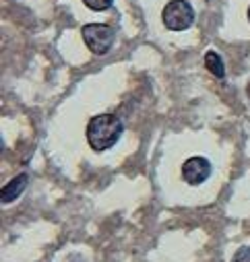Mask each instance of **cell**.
<instances>
[{
    "instance_id": "cell-1",
    "label": "cell",
    "mask_w": 250,
    "mask_h": 262,
    "mask_svg": "<svg viewBox=\"0 0 250 262\" xmlns=\"http://www.w3.org/2000/svg\"><path fill=\"white\" fill-rule=\"evenodd\" d=\"M124 133V124L118 116L114 114H97L89 120L87 124V130H85V137H87V143L93 151L97 153H103L108 149H112L120 137Z\"/></svg>"
},
{
    "instance_id": "cell-2",
    "label": "cell",
    "mask_w": 250,
    "mask_h": 262,
    "mask_svg": "<svg viewBox=\"0 0 250 262\" xmlns=\"http://www.w3.org/2000/svg\"><path fill=\"white\" fill-rule=\"evenodd\" d=\"M161 21L170 31H186L195 23V9L189 0H170L161 11Z\"/></svg>"
},
{
    "instance_id": "cell-3",
    "label": "cell",
    "mask_w": 250,
    "mask_h": 262,
    "mask_svg": "<svg viewBox=\"0 0 250 262\" xmlns=\"http://www.w3.org/2000/svg\"><path fill=\"white\" fill-rule=\"evenodd\" d=\"M81 35H83V41L89 48V52L95 54V56L108 54L114 46V39H116L114 29L106 23H87V25H83Z\"/></svg>"
},
{
    "instance_id": "cell-4",
    "label": "cell",
    "mask_w": 250,
    "mask_h": 262,
    "mask_svg": "<svg viewBox=\"0 0 250 262\" xmlns=\"http://www.w3.org/2000/svg\"><path fill=\"white\" fill-rule=\"evenodd\" d=\"M213 167L211 161L205 157H191L186 159L182 165V180L189 184V186H201L203 182L209 180Z\"/></svg>"
},
{
    "instance_id": "cell-5",
    "label": "cell",
    "mask_w": 250,
    "mask_h": 262,
    "mask_svg": "<svg viewBox=\"0 0 250 262\" xmlns=\"http://www.w3.org/2000/svg\"><path fill=\"white\" fill-rule=\"evenodd\" d=\"M27 184H29V176H27V173H19V176H15L13 180H9V182L3 186V192H0V199H3V203H5V205H11L13 201H17L19 196L25 192Z\"/></svg>"
},
{
    "instance_id": "cell-6",
    "label": "cell",
    "mask_w": 250,
    "mask_h": 262,
    "mask_svg": "<svg viewBox=\"0 0 250 262\" xmlns=\"http://www.w3.org/2000/svg\"><path fill=\"white\" fill-rule=\"evenodd\" d=\"M205 67H207V71H209L213 77H217V79H223V77H225L223 58H221L217 52H213V50H209V52L205 54Z\"/></svg>"
},
{
    "instance_id": "cell-7",
    "label": "cell",
    "mask_w": 250,
    "mask_h": 262,
    "mask_svg": "<svg viewBox=\"0 0 250 262\" xmlns=\"http://www.w3.org/2000/svg\"><path fill=\"white\" fill-rule=\"evenodd\" d=\"M83 3H85L87 9L101 13V11H108V9L114 5V0H83Z\"/></svg>"
},
{
    "instance_id": "cell-8",
    "label": "cell",
    "mask_w": 250,
    "mask_h": 262,
    "mask_svg": "<svg viewBox=\"0 0 250 262\" xmlns=\"http://www.w3.org/2000/svg\"><path fill=\"white\" fill-rule=\"evenodd\" d=\"M232 262H250V248H248V246H242V248L234 254Z\"/></svg>"
},
{
    "instance_id": "cell-9",
    "label": "cell",
    "mask_w": 250,
    "mask_h": 262,
    "mask_svg": "<svg viewBox=\"0 0 250 262\" xmlns=\"http://www.w3.org/2000/svg\"><path fill=\"white\" fill-rule=\"evenodd\" d=\"M246 95H248V99H250V81H248V85H246Z\"/></svg>"
},
{
    "instance_id": "cell-10",
    "label": "cell",
    "mask_w": 250,
    "mask_h": 262,
    "mask_svg": "<svg viewBox=\"0 0 250 262\" xmlns=\"http://www.w3.org/2000/svg\"><path fill=\"white\" fill-rule=\"evenodd\" d=\"M248 21H250V7H248Z\"/></svg>"
}]
</instances>
